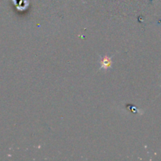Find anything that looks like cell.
Returning <instances> with one entry per match:
<instances>
[{
  "label": "cell",
  "instance_id": "6da1fadb",
  "mask_svg": "<svg viewBox=\"0 0 161 161\" xmlns=\"http://www.w3.org/2000/svg\"><path fill=\"white\" fill-rule=\"evenodd\" d=\"M112 61H112V58H110V57L105 55V56H104L103 58L101 60V66H102L101 68L104 69H109L112 65Z\"/></svg>",
  "mask_w": 161,
  "mask_h": 161
}]
</instances>
